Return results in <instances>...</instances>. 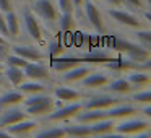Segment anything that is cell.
Returning <instances> with one entry per match:
<instances>
[{
    "instance_id": "obj_6",
    "label": "cell",
    "mask_w": 151,
    "mask_h": 138,
    "mask_svg": "<svg viewBox=\"0 0 151 138\" xmlns=\"http://www.w3.org/2000/svg\"><path fill=\"white\" fill-rule=\"evenodd\" d=\"M83 5H85V15H86V20L89 21V24L98 33H102L104 31V21H102V15L99 12V8L96 7V4L91 2V0H85Z\"/></svg>"
},
{
    "instance_id": "obj_41",
    "label": "cell",
    "mask_w": 151,
    "mask_h": 138,
    "mask_svg": "<svg viewBox=\"0 0 151 138\" xmlns=\"http://www.w3.org/2000/svg\"><path fill=\"white\" fill-rule=\"evenodd\" d=\"M0 137H2V138H8L10 135H8L7 130H2V128H0Z\"/></svg>"
},
{
    "instance_id": "obj_25",
    "label": "cell",
    "mask_w": 151,
    "mask_h": 138,
    "mask_svg": "<svg viewBox=\"0 0 151 138\" xmlns=\"http://www.w3.org/2000/svg\"><path fill=\"white\" fill-rule=\"evenodd\" d=\"M5 24H7L8 36L17 37L18 33H20V18H18V15L13 10L7 12V15H5Z\"/></svg>"
},
{
    "instance_id": "obj_15",
    "label": "cell",
    "mask_w": 151,
    "mask_h": 138,
    "mask_svg": "<svg viewBox=\"0 0 151 138\" xmlns=\"http://www.w3.org/2000/svg\"><path fill=\"white\" fill-rule=\"evenodd\" d=\"M138 112V109L135 106L130 104H115L112 107L107 109V117L109 119H125V117H132Z\"/></svg>"
},
{
    "instance_id": "obj_22",
    "label": "cell",
    "mask_w": 151,
    "mask_h": 138,
    "mask_svg": "<svg viewBox=\"0 0 151 138\" xmlns=\"http://www.w3.org/2000/svg\"><path fill=\"white\" fill-rule=\"evenodd\" d=\"M24 96L21 91H7L0 94V107H12L20 102H23Z\"/></svg>"
},
{
    "instance_id": "obj_9",
    "label": "cell",
    "mask_w": 151,
    "mask_h": 138,
    "mask_svg": "<svg viewBox=\"0 0 151 138\" xmlns=\"http://www.w3.org/2000/svg\"><path fill=\"white\" fill-rule=\"evenodd\" d=\"M26 112L18 107H8L7 111L0 112V128H7L8 125H13L17 122L26 119Z\"/></svg>"
},
{
    "instance_id": "obj_10",
    "label": "cell",
    "mask_w": 151,
    "mask_h": 138,
    "mask_svg": "<svg viewBox=\"0 0 151 138\" xmlns=\"http://www.w3.org/2000/svg\"><path fill=\"white\" fill-rule=\"evenodd\" d=\"M23 72H24V75H26V78L37 80V81H39V80H47L50 76L47 67L41 62H28V65L23 68Z\"/></svg>"
},
{
    "instance_id": "obj_39",
    "label": "cell",
    "mask_w": 151,
    "mask_h": 138,
    "mask_svg": "<svg viewBox=\"0 0 151 138\" xmlns=\"http://www.w3.org/2000/svg\"><path fill=\"white\" fill-rule=\"evenodd\" d=\"M143 114L146 115V117H150V115H151V107H150V104H145V109H143Z\"/></svg>"
},
{
    "instance_id": "obj_37",
    "label": "cell",
    "mask_w": 151,
    "mask_h": 138,
    "mask_svg": "<svg viewBox=\"0 0 151 138\" xmlns=\"http://www.w3.org/2000/svg\"><path fill=\"white\" fill-rule=\"evenodd\" d=\"M106 4H109V5H112V7H120L122 5V2L120 0H104Z\"/></svg>"
},
{
    "instance_id": "obj_21",
    "label": "cell",
    "mask_w": 151,
    "mask_h": 138,
    "mask_svg": "<svg viewBox=\"0 0 151 138\" xmlns=\"http://www.w3.org/2000/svg\"><path fill=\"white\" fill-rule=\"evenodd\" d=\"M80 59L85 63H107V62H111L114 57H112L111 54L104 52V50H94V52L85 54V55L80 57Z\"/></svg>"
},
{
    "instance_id": "obj_35",
    "label": "cell",
    "mask_w": 151,
    "mask_h": 138,
    "mask_svg": "<svg viewBox=\"0 0 151 138\" xmlns=\"http://www.w3.org/2000/svg\"><path fill=\"white\" fill-rule=\"evenodd\" d=\"M13 10V2L12 0H0V12H10Z\"/></svg>"
},
{
    "instance_id": "obj_36",
    "label": "cell",
    "mask_w": 151,
    "mask_h": 138,
    "mask_svg": "<svg viewBox=\"0 0 151 138\" xmlns=\"http://www.w3.org/2000/svg\"><path fill=\"white\" fill-rule=\"evenodd\" d=\"M0 34H2L4 37L8 36L7 24H5V15H4V12H0Z\"/></svg>"
},
{
    "instance_id": "obj_2",
    "label": "cell",
    "mask_w": 151,
    "mask_h": 138,
    "mask_svg": "<svg viewBox=\"0 0 151 138\" xmlns=\"http://www.w3.org/2000/svg\"><path fill=\"white\" fill-rule=\"evenodd\" d=\"M150 128V120L148 119H130L125 117L120 124L114 127V132L117 135H138L141 132H146Z\"/></svg>"
},
{
    "instance_id": "obj_18",
    "label": "cell",
    "mask_w": 151,
    "mask_h": 138,
    "mask_svg": "<svg viewBox=\"0 0 151 138\" xmlns=\"http://www.w3.org/2000/svg\"><path fill=\"white\" fill-rule=\"evenodd\" d=\"M81 62V59H78V57H57V59L52 60V63H50V67H52V70H55V72H67V70H70L72 67L75 65H80Z\"/></svg>"
},
{
    "instance_id": "obj_40",
    "label": "cell",
    "mask_w": 151,
    "mask_h": 138,
    "mask_svg": "<svg viewBox=\"0 0 151 138\" xmlns=\"http://www.w3.org/2000/svg\"><path fill=\"white\" fill-rule=\"evenodd\" d=\"M59 47H60V44L55 42V44H52V49H50V50H52L54 54H57V52H59Z\"/></svg>"
},
{
    "instance_id": "obj_34",
    "label": "cell",
    "mask_w": 151,
    "mask_h": 138,
    "mask_svg": "<svg viewBox=\"0 0 151 138\" xmlns=\"http://www.w3.org/2000/svg\"><path fill=\"white\" fill-rule=\"evenodd\" d=\"M120 2L122 5H125L128 8H145L143 0H120Z\"/></svg>"
},
{
    "instance_id": "obj_17",
    "label": "cell",
    "mask_w": 151,
    "mask_h": 138,
    "mask_svg": "<svg viewBox=\"0 0 151 138\" xmlns=\"http://www.w3.org/2000/svg\"><path fill=\"white\" fill-rule=\"evenodd\" d=\"M81 81H83V86L94 89V88H102V86H106L111 81V76L102 73V72H94V73H91V75H86Z\"/></svg>"
},
{
    "instance_id": "obj_12",
    "label": "cell",
    "mask_w": 151,
    "mask_h": 138,
    "mask_svg": "<svg viewBox=\"0 0 151 138\" xmlns=\"http://www.w3.org/2000/svg\"><path fill=\"white\" fill-rule=\"evenodd\" d=\"M36 128H37V122H36V120H26V119H23V120L17 122V124H13V125H8L5 130L8 132V135L21 137V135H29V133H33Z\"/></svg>"
},
{
    "instance_id": "obj_27",
    "label": "cell",
    "mask_w": 151,
    "mask_h": 138,
    "mask_svg": "<svg viewBox=\"0 0 151 138\" xmlns=\"http://www.w3.org/2000/svg\"><path fill=\"white\" fill-rule=\"evenodd\" d=\"M4 73L7 76V80L13 86H18L20 83H23L26 80V75H24L23 68H18V67H7V70Z\"/></svg>"
},
{
    "instance_id": "obj_20",
    "label": "cell",
    "mask_w": 151,
    "mask_h": 138,
    "mask_svg": "<svg viewBox=\"0 0 151 138\" xmlns=\"http://www.w3.org/2000/svg\"><path fill=\"white\" fill-rule=\"evenodd\" d=\"M54 96L55 99L62 102H70V101H78L81 98V93H78L76 89H70V88H65V86H59V88L54 89Z\"/></svg>"
},
{
    "instance_id": "obj_5",
    "label": "cell",
    "mask_w": 151,
    "mask_h": 138,
    "mask_svg": "<svg viewBox=\"0 0 151 138\" xmlns=\"http://www.w3.org/2000/svg\"><path fill=\"white\" fill-rule=\"evenodd\" d=\"M83 111V102L73 101L68 106H60L59 109H54L50 114H47V120L49 122H60V120H67L70 117H75L78 112Z\"/></svg>"
},
{
    "instance_id": "obj_44",
    "label": "cell",
    "mask_w": 151,
    "mask_h": 138,
    "mask_svg": "<svg viewBox=\"0 0 151 138\" xmlns=\"http://www.w3.org/2000/svg\"><path fill=\"white\" fill-rule=\"evenodd\" d=\"M2 73H4V67L0 65V75H2Z\"/></svg>"
},
{
    "instance_id": "obj_3",
    "label": "cell",
    "mask_w": 151,
    "mask_h": 138,
    "mask_svg": "<svg viewBox=\"0 0 151 138\" xmlns=\"http://www.w3.org/2000/svg\"><path fill=\"white\" fill-rule=\"evenodd\" d=\"M33 12L46 23H54L59 18V10L52 4V0H34Z\"/></svg>"
},
{
    "instance_id": "obj_28",
    "label": "cell",
    "mask_w": 151,
    "mask_h": 138,
    "mask_svg": "<svg viewBox=\"0 0 151 138\" xmlns=\"http://www.w3.org/2000/svg\"><path fill=\"white\" fill-rule=\"evenodd\" d=\"M135 39H137L138 44L143 46L145 49H150L151 47V33L148 29H140V28H138V31L135 33Z\"/></svg>"
},
{
    "instance_id": "obj_38",
    "label": "cell",
    "mask_w": 151,
    "mask_h": 138,
    "mask_svg": "<svg viewBox=\"0 0 151 138\" xmlns=\"http://www.w3.org/2000/svg\"><path fill=\"white\" fill-rule=\"evenodd\" d=\"M7 39H5V37L4 36H2V34H0V50H2V49H4V47H7Z\"/></svg>"
},
{
    "instance_id": "obj_24",
    "label": "cell",
    "mask_w": 151,
    "mask_h": 138,
    "mask_svg": "<svg viewBox=\"0 0 151 138\" xmlns=\"http://www.w3.org/2000/svg\"><path fill=\"white\" fill-rule=\"evenodd\" d=\"M65 128V133L67 137H93V132H91V125L89 124H81V125H67Z\"/></svg>"
},
{
    "instance_id": "obj_42",
    "label": "cell",
    "mask_w": 151,
    "mask_h": 138,
    "mask_svg": "<svg viewBox=\"0 0 151 138\" xmlns=\"http://www.w3.org/2000/svg\"><path fill=\"white\" fill-rule=\"evenodd\" d=\"M72 2H73V5H75V7H81L85 0H72Z\"/></svg>"
},
{
    "instance_id": "obj_7",
    "label": "cell",
    "mask_w": 151,
    "mask_h": 138,
    "mask_svg": "<svg viewBox=\"0 0 151 138\" xmlns=\"http://www.w3.org/2000/svg\"><path fill=\"white\" fill-rule=\"evenodd\" d=\"M107 15L114 21H117L119 24H122V26H128V28H140L141 26L140 18L135 17V15L130 13V12H125V10H109Z\"/></svg>"
},
{
    "instance_id": "obj_43",
    "label": "cell",
    "mask_w": 151,
    "mask_h": 138,
    "mask_svg": "<svg viewBox=\"0 0 151 138\" xmlns=\"http://www.w3.org/2000/svg\"><path fill=\"white\" fill-rule=\"evenodd\" d=\"M145 18H146L148 21H151V13L150 12H145Z\"/></svg>"
},
{
    "instance_id": "obj_16",
    "label": "cell",
    "mask_w": 151,
    "mask_h": 138,
    "mask_svg": "<svg viewBox=\"0 0 151 138\" xmlns=\"http://www.w3.org/2000/svg\"><path fill=\"white\" fill-rule=\"evenodd\" d=\"M88 73H91V68L80 63V65H75V67H72L70 70L63 72L62 80L65 83H76V81H81V80L85 78Z\"/></svg>"
},
{
    "instance_id": "obj_4",
    "label": "cell",
    "mask_w": 151,
    "mask_h": 138,
    "mask_svg": "<svg viewBox=\"0 0 151 138\" xmlns=\"http://www.w3.org/2000/svg\"><path fill=\"white\" fill-rule=\"evenodd\" d=\"M23 26H24V33L29 36V39L36 41V42H42L44 39L42 26L37 21V18L34 17V13H31L29 10H26L23 13Z\"/></svg>"
},
{
    "instance_id": "obj_32",
    "label": "cell",
    "mask_w": 151,
    "mask_h": 138,
    "mask_svg": "<svg viewBox=\"0 0 151 138\" xmlns=\"http://www.w3.org/2000/svg\"><path fill=\"white\" fill-rule=\"evenodd\" d=\"M132 99L135 102H138V104H150L151 102V91L148 88L143 89V91H138L137 94L132 96Z\"/></svg>"
},
{
    "instance_id": "obj_23",
    "label": "cell",
    "mask_w": 151,
    "mask_h": 138,
    "mask_svg": "<svg viewBox=\"0 0 151 138\" xmlns=\"http://www.w3.org/2000/svg\"><path fill=\"white\" fill-rule=\"evenodd\" d=\"M132 85L127 78H117L114 81L109 83L107 86V91L109 93H114V94H128L132 91Z\"/></svg>"
},
{
    "instance_id": "obj_19",
    "label": "cell",
    "mask_w": 151,
    "mask_h": 138,
    "mask_svg": "<svg viewBox=\"0 0 151 138\" xmlns=\"http://www.w3.org/2000/svg\"><path fill=\"white\" fill-rule=\"evenodd\" d=\"M128 81H130L132 88H146L148 85H150L151 78L150 75H148V72H143V70H133V72L128 75Z\"/></svg>"
},
{
    "instance_id": "obj_31",
    "label": "cell",
    "mask_w": 151,
    "mask_h": 138,
    "mask_svg": "<svg viewBox=\"0 0 151 138\" xmlns=\"http://www.w3.org/2000/svg\"><path fill=\"white\" fill-rule=\"evenodd\" d=\"M7 65L8 67H18V68H24L28 65V60L23 59V57L17 55V54H12V55L7 57Z\"/></svg>"
},
{
    "instance_id": "obj_29",
    "label": "cell",
    "mask_w": 151,
    "mask_h": 138,
    "mask_svg": "<svg viewBox=\"0 0 151 138\" xmlns=\"http://www.w3.org/2000/svg\"><path fill=\"white\" fill-rule=\"evenodd\" d=\"M73 26H75L73 13H62V17H60V31L68 33V31L73 29Z\"/></svg>"
},
{
    "instance_id": "obj_13",
    "label": "cell",
    "mask_w": 151,
    "mask_h": 138,
    "mask_svg": "<svg viewBox=\"0 0 151 138\" xmlns=\"http://www.w3.org/2000/svg\"><path fill=\"white\" fill-rule=\"evenodd\" d=\"M91 125V132H93V137H109V135L114 133V120L112 119H101L98 122H93Z\"/></svg>"
},
{
    "instance_id": "obj_45",
    "label": "cell",
    "mask_w": 151,
    "mask_h": 138,
    "mask_svg": "<svg viewBox=\"0 0 151 138\" xmlns=\"http://www.w3.org/2000/svg\"><path fill=\"white\" fill-rule=\"evenodd\" d=\"M2 85H4V80L0 78V88H2Z\"/></svg>"
},
{
    "instance_id": "obj_1",
    "label": "cell",
    "mask_w": 151,
    "mask_h": 138,
    "mask_svg": "<svg viewBox=\"0 0 151 138\" xmlns=\"http://www.w3.org/2000/svg\"><path fill=\"white\" fill-rule=\"evenodd\" d=\"M23 106L26 114L41 117V115H47L54 111L55 99H52L47 94H42V93H37V94H29V98H24Z\"/></svg>"
},
{
    "instance_id": "obj_26",
    "label": "cell",
    "mask_w": 151,
    "mask_h": 138,
    "mask_svg": "<svg viewBox=\"0 0 151 138\" xmlns=\"http://www.w3.org/2000/svg\"><path fill=\"white\" fill-rule=\"evenodd\" d=\"M20 91L23 94H37V93H44L46 91V86L42 83H39L37 80H31V81H23L18 85Z\"/></svg>"
},
{
    "instance_id": "obj_30",
    "label": "cell",
    "mask_w": 151,
    "mask_h": 138,
    "mask_svg": "<svg viewBox=\"0 0 151 138\" xmlns=\"http://www.w3.org/2000/svg\"><path fill=\"white\" fill-rule=\"evenodd\" d=\"M37 138H46V137H67L65 128L63 127H52V128H46L42 132H37L36 133Z\"/></svg>"
},
{
    "instance_id": "obj_46",
    "label": "cell",
    "mask_w": 151,
    "mask_h": 138,
    "mask_svg": "<svg viewBox=\"0 0 151 138\" xmlns=\"http://www.w3.org/2000/svg\"><path fill=\"white\" fill-rule=\"evenodd\" d=\"M91 2H98V0H91Z\"/></svg>"
},
{
    "instance_id": "obj_14",
    "label": "cell",
    "mask_w": 151,
    "mask_h": 138,
    "mask_svg": "<svg viewBox=\"0 0 151 138\" xmlns=\"http://www.w3.org/2000/svg\"><path fill=\"white\" fill-rule=\"evenodd\" d=\"M124 55L127 57V59L133 60V62L141 63V62H145V60H150L151 54H150V49H145V47L140 46L138 42H132V46L124 52Z\"/></svg>"
},
{
    "instance_id": "obj_11",
    "label": "cell",
    "mask_w": 151,
    "mask_h": 138,
    "mask_svg": "<svg viewBox=\"0 0 151 138\" xmlns=\"http://www.w3.org/2000/svg\"><path fill=\"white\" fill-rule=\"evenodd\" d=\"M13 54L26 59L28 62H41L46 59V54L34 46H13Z\"/></svg>"
},
{
    "instance_id": "obj_8",
    "label": "cell",
    "mask_w": 151,
    "mask_h": 138,
    "mask_svg": "<svg viewBox=\"0 0 151 138\" xmlns=\"http://www.w3.org/2000/svg\"><path fill=\"white\" fill-rule=\"evenodd\" d=\"M120 98H114L111 94H102V96H93L88 102L83 104V109H109L115 104H120Z\"/></svg>"
},
{
    "instance_id": "obj_33",
    "label": "cell",
    "mask_w": 151,
    "mask_h": 138,
    "mask_svg": "<svg viewBox=\"0 0 151 138\" xmlns=\"http://www.w3.org/2000/svg\"><path fill=\"white\" fill-rule=\"evenodd\" d=\"M57 10H60V13H73V2L72 0H57Z\"/></svg>"
}]
</instances>
